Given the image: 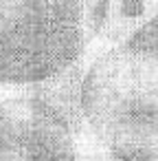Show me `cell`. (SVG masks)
Returning <instances> with one entry per match:
<instances>
[{"mask_svg":"<svg viewBox=\"0 0 158 161\" xmlns=\"http://www.w3.org/2000/svg\"><path fill=\"white\" fill-rule=\"evenodd\" d=\"M7 3H9V0H0V9H3V7H5Z\"/></svg>","mask_w":158,"mask_h":161,"instance_id":"8992f818","label":"cell"},{"mask_svg":"<svg viewBox=\"0 0 158 161\" xmlns=\"http://www.w3.org/2000/svg\"><path fill=\"white\" fill-rule=\"evenodd\" d=\"M112 51L143 71L158 73V14L138 31H134L127 40L112 47Z\"/></svg>","mask_w":158,"mask_h":161,"instance_id":"3957f363","label":"cell"},{"mask_svg":"<svg viewBox=\"0 0 158 161\" xmlns=\"http://www.w3.org/2000/svg\"><path fill=\"white\" fill-rule=\"evenodd\" d=\"M22 117H24L22 93L0 99V161H22L20 157Z\"/></svg>","mask_w":158,"mask_h":161,"instance_id":"277c9868","label":"cell"},{"mask_svg":"<svg viewBox=\"0 0 158 161\" xmlns=\"http://www.w3.org/2000/svg\"><path fill=\"white\" fill-rule=\"evenodd\" d=\"M86 0H9L0 9V88H42L86 64Z\"/></svg>","mask_w":158,"mask_h":161,"instance_id":"6da1fadb","label":"cell"},{"mask_svg":"<svg viewBox=\"0 0 158 161\" xmlns=\"http://www.w3.org/2000/svg\"><path fill=\"white\" fill-rule=\"evenodd\" d=\"M79 161H119L112 152H108L84 126L79 137Z\"/></svg>","mask_w":158,"mask_h":161,"instance_id":"5b68a950","label":"cell"},{"mask_svg":"<svg viewBox=\"0 0 158 161\" xmlns=\"http://www.w3.org/2000/svg\"><path fill=\"white\" fill-rule=\"evenodd\" d=\"M0 99H3V97H0Z\"/></svg>","mask_w":158,"mask_h":161,"instance_id":"52a82bcc","label":"cell"},{"mask_svg":"<svg viewBox=\"0 0 158 161\" xmlns=\"http://www.w3.org/2000/svg\"><path fill=\"white\" fill-rule=\"evenodd\" d=\"M156 14H158V0H110L99 42L112 49L123 40H127L134 31H138Z\"/></svg>","mask_w":158,"mask_h":161,"instance_id":"7a4b0ae2","label":"cell"}]
</instances>
